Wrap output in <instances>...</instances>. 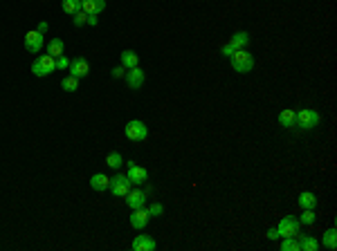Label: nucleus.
<instances>
[{
    "label": "nucleus",
    "mask_w": 337,
    "mask_h": 251,
    "mask_svg": "<svg viewBox=\"0 0 337 251\" xmlns=\"http://www.w3.org/2000/svg\"><path fill=\"white\" fill-rule=\"evenodd\" d=\"M220 52H223V56H227V58H229V56L234 54V47L227 43V45H223V49H220Z\"/></svg>",
    "instance_id": "obj_33"
},
{
    "label": "nucleus",
    "mask_w": 337,
    "mask_h": 251,
    "mask_svg": "<svg viewBox=\"0 0 337 251\" xmlns=\"http://www.w3.org/2000/svg\"><path fill=\"white\" fill-rule=\"evenodd\" d=\"M247 43H250V34H247V31H236V34L229 38V45L234 47V52H236V49H245Z\"/></svg>",
    "instance_id": "obj_16"
},
{
    "label": "nucleus",
    "mask_w": 337,
    "mask_h": 251,
    "mask_svg": "<svg viewBox=\"0 0 337 251\" xmlns=\"http://www.w3.org/2000/svg\"><path fill=\"white\" fill-rule=\"evenodd\" d=\"M130 179L126 177V175H115V177H110V186H108V191L112 193L115 197H126V193L130 191Z\"/></svg>",
    "instance_id": "obj_7"
},
{
    "label": "nucleus",
    "mask_w": 337,
    "mask_h": 251,
    "mask_svg": "<svg viewBox=\"0 0 337 251\" xmlns=\"http://www.w3.org/2000/svg\"><path fill=\"white\" fill-rule=\"evenodd\" d=\"M70 67V61H67L65 56H58L56 58V70H67Z\"/></svg>",
    "instance_id": "obj_30"
},
{
    "label": "nucleus",
    "mask_w": 337,
    "mask_h": 251,
    "mask_svg": "<svg viewBox=\"0 0 337 251\" xmlns=\"http://www.w3.org/2000/svg\"><path fill=\"white\" fill-rule=\"evenodd\" d=\"M63 49H65V43H63L61 38H52L47 43V54L49 56H54V58L63 56Z\"/></svg>",
    "instance_id": "obj_20"
},
{
    "label": "nucleus",
    "mask_w": 337,
    "mask_h": 251,
    "mask_svg": "<svg viewBox=\"0 0 337 251\" xmlns=\"http://www.w3.org/2000/svg\"><path fill=\"white\" fill-rule=\"evenodd\" d=\"M319 249V240L313 236H301L299 238V251H317Z\"/></svg>",
    "instance_id": "obj_19"
},
{
    "label": "nucleus",
    "mask_w": 337,
    "mask_h": 251,
    "mask_svg": "<svg viewBox=\"0 0 337 251\" xmlns=\"http://www.w3.org/2000/svg\"><path fill=\"white\" fill-rule=\"evenodd\" d=\"M56 70V58L49 56V54H43V56H38L34 63H31V72H34V76H49L52 72Z\"/></svg>",
    "instance_id": "obj_3"
},
{
    "label": "nucleus",
    "mask_w": 337,
    "mask_h": 251,
    "mask_svg": "<svg viewBox=\"0 0 337 251\" xmlns=\"http://www.w3.org/2000/svg\"><path fill=\"white\" fill-rule=\"evenodd\" d=\"M301 224H315L317 222V215H315V209H301V218H299Z\"/></svg>",
    "instance_id": "obj_27"
},
{
    "label": "nucleus",
    "mask_w": 337,
    "mask_h": 251,
    "mask_svg": "<svg viewBox=\"0 0 337 251\" xmlns=\"http://www.w3.org/2000/svg\"><path fill=\"white\" fill-rule=\"evenodd\" d=\"M97 22H99V20H97V16H88V18H85V25H92V27H94Z\"/></svg>",
    "instance_id": "obj_34"
},
{
    "label": "nucleus",
    "mask_w": 337,
    "mask_h": 251,
    "mask_svg": "<svg viewBox=\"0 0 337 251\" xmlns=\"http://www.w3.org/2000/svg\"><path fill=\"white\" fill-rule=\"evenodd\" d=\"M299 206L301 209H315L317 206V197H315V193H310V191H304L299 195Z\"/></svg>",
    "instance_id": "obj_21"
},
{
    "label": "nucleus",
    "mask_w": 337,
    "mask_h": 251,
    "mask_svg": "<svg viewBox=\"0 0 337 251\" xmlns=\"http://www.w3.org/2000/svg\"><path fill=\"white\" fill-rule=\"evenodd\" d=\"M128 175L126 177L130 179V184H135V186H142L144 182L148 179V173H146V168H142V166H137L135 161H128Z\"/></svg>",
    "instance_id": "obj_10"
},
{
    "label": "nucleus",
    "mask_w": 337,
    "mask_h": 251,
    "mask_svg": "<svg viewBox=\"0 0 337 251\" xmlns=\"http://www.w3.org/2000/svg\"><path fill=\"white\" fill-rule=\"evenodd\" d=\"M70 74L72 76H76V79H83V76H88L90 74V63H88V58L85 56H76V58H72L70 61Z\"/></svg>",
    "instance_id": "obj_9"
},
{
    "label": "nucleus",
    "mask_w": 337,
    "mask_h": 251,
    "mask_svg": "<svg viewBox=\"0 0 337 251\" xmlns=\"http://www.w3.org/2000/svg\"><path fill=\"white\" fill-rule=\"evenodd\" d=\"M22 45H25V49L29 54H38L40 49H43V45H45V38H43V34H40L38 29H31V31H27L25 34Z\"/></svg>",
    "instance_id": "obj_6"
},
{
    "label": "nucleus",
    "mask_w": 337,
    "mask_h": 251,
    "mask_svg": "<svg viewBox=\"0 0 337 251\" xmlns=\"http://www.w3.org/2000/svg\"><path fill=\"white\" fill-rule=\"evenodd\" d=\"M61 88L65 90V92H76V90H79V79L72 76V74H67L65 79L61 81Z\"/></svg>",
    "instance_id": "obj_25"
},
{
    "label": "nucleus",
    "mask_w": 337,
    "mask_h": 251,
    "mask_svg": "<svg viewBox=\"0 0 337 251\" xmlns=\"http://www.w3.org/2000/svg\"><path fill=\"white\" fill-rule=\"evenodd\" d=\"M265 236H268V240H279V238H281L277 229H268V233H265Z\"/></svg>",
    "instance_id": "obj_31"
},
{
    "label": "nucleus",
    "mask_w": 337,
    "mask_h": 251,
    "mask_svg": "<svg viewBox=\"0 0 337 251\" xmlns=\"http://www.w3.org/2000/svg\"><path fill=\"white\" fill-rule=\"evenodd\" d=\"M126 74V67H115V70H112V76H115V79H121V76Z\"/></svg>",
    "instance_id": "obj_32"
},
{
    "label": "nucleus",
    "mask_w": 337,
    "mask_h": 251,
    "mask_svg": "<svg viewBox=\"0 0 337 251\" xmlns=\"http://www.w3.org/2000/svg\"><path fill=\"white\" fill-rule=\"evenodd\" d=\"M126 204H128L130 209H142V206L146 204V193L139 191V188H130V191L126 193Z\"/></svg>",
    "instance_id": "obj_13"
},
{
    "label": "nucleus",
    "mask_w": 337,
    "mask_h": 251,
    "mask_svg": "<svg viewBox=\"0 0 337 251\" xmlns=\"http://www.w3.org/2000/svg\"><path fill=\"white\" fill-rule=\"evenodd\" d=\"M281 251H299V240H297V236L281 238Z\"/></svg>",
    "instance_id": "obj_24"
},
{
    "label": "nucleus",
    "mask_w": 337,
    "mask_h": 251,
    "mask_svg": "<svg viewBox=\"0 0 337 251\" xmlns=\"http://www.w3.org/2000/svg\"><path fill=\"white\" fill-rule=\"evenodd\" d=\"M146 211H148V215H151V218H162V213H164V206H162L160 202H153Z\"/></svg>",
    "instance_id": "obj_28"
},
{
    "label": "nucleus",
    "mask_w": 337,
    "mask_h": 251,
    "mask_svg": "<svg viewBox=\"0 0 337 251\" xmlns=\"http://www.w3.org/2000/svg\"><path fill=\"white\" fill-rule=\"evenodd\" d=\"M139 65V56L133 52V49H124L121 52V67L130 70V67H137Z\"/></svg>",
    "instance_id": "obj_17"
},
{
    "label": "nucleus",
    "mask_w": 337,
    "mask_h": 251,
    "mask_svg": "<svg viewBox=\"0 0 337 251\" xmlns=\"http://www.w3.org/2000/svg\"><path fill=\"white\" fill-rule=\"evenodd\" d=\"M148 220H151V215H148V211L144 209V206L142 209H133V213H130V227L142 231V229L148 224Z\"/></svg>",
    "instance_id": "obj_12"
},
{
    "label": "nucleus",
    "mask_w": 337,
    "mask_h": 251,
    "mask_svg": "<svg viewBox=\"0 0 337 251\" xmlns=\"http://www.w3.org/2000/svg\"><path fill=\"white\" fill-rule=\"evenodd\" d=\"M229 63H232L234 72L247 74V72H252V67H254V56H252L247 49H236V52L229 56Z\"/></svg>",
    "instance_id": "obj_2"
},
{
    "label": "nucleus",
    "mask_w": 337,
    "mask_h": 251,
    "mask_svg": "<svg viewBox=\"0 0 337 251\" xmlns=\"http://www.w3.org/2000/svg\"><path fill=\"white\" fill-rule=\"evenodd\" d=\"M124 132H126V139H130V141H144V139L148 137V128L144 126V121H139V119L128 121Z\"/></svg>",
    "instance_id": "obj_4"
},
{
    "label": "nucleus",
    "mask_w": 337,
    "mask_h": 251,
    "mask_svg": "<svg viewBox=\"0 0 337 251\" xmlns=\"http://www.w3.org/2000/svg\"><path fill=\"white\" fill-rule=\"evenodd\" d=\"M299 229H301V222L292 215H286L281 218V222L277 224V231L281 238H288V236H299Z\"/></svg>",
    "instance_id": "obj_5"
},
{
    "label": "nucleus",
    "mask_w": 337,
    "mask_h": 251,
    "mask_svg": "<svg viewBox=\"0 0 337 251\" xmlns=\"http://www.w3.org/2000/svg\"><path fill=\"white\" fill-rule=\"evenodd\" d=\"M130 247H133V251H155L157 242L153 240L151 236H146V233H139V236L133 238Z\"/></svg>",
    "instance_id": "obj_11"
},
{
    "label": "nucleus",
    "mask_w": 337,
    "mask_h": 251,
    "mask_svg": "<svg viewBox=\"0 0 337 251\" xmlns=\"http://www.w3.org/2000/svg\"><path fill=\"white\" fill-rule=\"evenodd\" d=\"M126 85H128L130 90H139L144 85V81H146V74H144L142 67H130V70H126Z\"/></svg>",
    "instance_id": "obj_8"
},
{
    "label": "nucleus",
    "mask_w": 337,
    "mask_h": 251,
    "mask_svg": "<svg viewBox=\"0 0 337 251\" xmlns=\"http://www.w3.org/2000/svg\"><path fill=\"white\" fill-rule=\"evenodd\" d=\"M322 245L326 247V249H331V251L335 249V247H337V231H335V229H328V231L324 233Z\"/></svg>",
    "instance_id": "obj_23"
},
{
    "label": "nucleus",
    "mask_w": 337,
    "mask_h": 251,
    "mask_svg": "<svg viewBox=\"0 0 337 251\" xmlns=\"http://www.w3.org/2000/svg\"><path fill=\"white\" fill-rule=\"evenodd\" d=\"M108 186H110V177H108V175L94 173L92 177H90V188H92V191L103 193V191H108Z\"/></svg>",
    "instance_id": "obj_15"
},
{
    "label": "nucleus",
    "mask_w": 337,
    "mask_h": 251,
    "mask_svg": "<svg viewBox=\"0 0 337 251\" xmlns=\"http://www.w3.org/2000/svg\"><path fill=\"white\" fill-rule=\"evenodd\" d=\"M61 7H63V11L65 13H76L81 9V0H61Z\"/></svg>",
    "instance_id": "obj_26"
},
{
    "label": "nucleus",
    "mask_w": 337,
    "mask_h": 251,
    "mask_svg": "<svg viewBox=\"0 0 337 251\" xmlns=\"http://www.w3.org/2000/svg\"><path fill=\"white\" fill-rule=\"evenodd\" d=\"M81 9H83L88 16H97L106 9V0H81Z\"/></svg>",
    "instance_id": "obj_14"
},
{
    "label": "nucleus",
    "mask_w": 337,
    "mask_h": 251,
    "mask_svg": "<svg viewBox=\"0 0 337 251\" xmlns=\"http://www.w3.org/2000/svg\"><path fill=\"white\" fill-rule=\"evenodd\" d=\"M36 29H38L40 34H45V31H47V22H38V27H36Z\"/></svg>",
    "instance_id": "obj_35"
},
{
    "label": "nucleus",
    "mask_w": 337,
    "mask_h": 251,
    "mask_svg": "<svg viewBox=\"0 0 337 251\" xmlns=\"http://www.w3.org/2000/svg\"><path fill=\"white\" fill-rule=\"evenodd\" d=\"M322 124V115L313 108H301L295 117V126H299L301 130H315Z\"/></svg>",
    "instance_id": "obj_1"
},
{
    "label": "nucleus",
    "mask_w": 337,
    "mask_h": 251,
    "mask_svg": "<svg viewBox=\"0 0 337 251\" xmlns=\"http://www.w3.org/2000/svg\"><path fill=\"white\" fill-rule=\"evenodd\" d=\"M295 117H297V112L286 108V110L279 112V124H281L283 128H295Z\"/></svg>",
    "instance_id": "obj_18"
},
{
    "label": "nucleus",
    "mask_w": 337,
    "mask_h": 251,
    "mask_svg": "<svg viewBox=\"0 0 337 251\" xmlns=\"http://www.w3.org/2000/svg\"><path fill=\"white\" fill-rule=\"evenodd\" d=\"M85 18H88V13L83 11V9H79L76 13H72V25L74 27H81V25H85Z\"/></svg>",
    "instance_id": "obj_29"
},
{
    "label": "nucleus",
    "mask_w": 337,
    "mask_h": 251,
    "mask_svg": "<svg viewBox=\"0 0 337 251\" xmlns=\"http://www.w3.org/2000/svg\"><path fill=\"white\" fill-rule=\"evenodd\" d=\"M106 164H108V168L117 170V168H121V164H124V157H121L117 150H112L106 155Z\"/></svg>",
    "instance_id": "obj_22"
}]
</instances>
